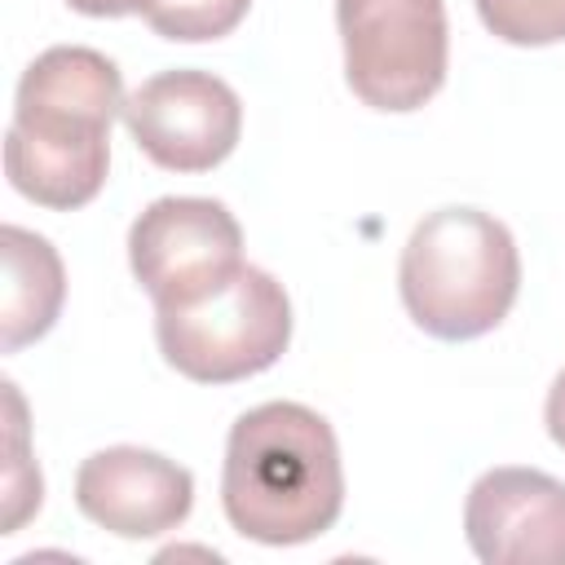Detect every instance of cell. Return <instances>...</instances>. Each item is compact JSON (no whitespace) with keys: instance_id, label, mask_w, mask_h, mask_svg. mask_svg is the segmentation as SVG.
<instances>
[{"instance_id":"cell-15","label":"cell","mask_w":565,"mask_h":565,"mask_svg":"<svg viewBox=\"0 0 565 565\" xmlns=\"http://www.w3.org/2000/svg\"><path fill=\"white\" fill-rule=\"evenodd\" d=\"M75 13H88V18H124V13H146L150 0H66Z\"/></svg>"},{"instance_id":"cell-3","label":"cell","mask_w":565,"mask_h":565,"mask_svg":"<svg viewBox=\"0 0 565 565\" xmlns=\"http://www.w3.org/2000/svg\"><path fill=\"white\" fill-rule=\"evenodd\" d=\"M397 291L419 331L437 340H477L508 318L521 291L516 238L481 207H437L402 247Z\"/></svg>"},{"instance_id":"cell-12","label":"cell","mask_w":565,"mask_h":565,"mask_svg":"<svg viewBox=\"0 0 565 565\" xmlns=\"http://www.w3.org/2000/svg\"><path fill=\"white\" fill-rule=\"evenodd\" d=\"M4 406H9V472H4V534H18L22 521L40 508L44 481L40 468L26 455V406L13 380H4Z\"/></svg>"},{"instance_id":"cell-14","label":"cell","mask_w":565,"mask_h":565,"mask_svg":"<svg viewBox=\"0 0 565 565\" xmlns=\"http://www.w3.org/2000/svg\"><path fill=\"white\" fill-rule=\"evenodd\" d=\"M543 424H547V437L565 450V366L556 371L552 388H547V402H543Z\"/></svg>"},{"instance_id":"cell-7","label":"cell","mask_w":565,"mask_h":565,"mask_svg":"<svg viewBox=\"0 0 565 565\" xmlns=\"http://www.w3.org/2000/svg\"><path fill=\"white\" fill-rule=\"evenodd\" d=\"M124 124L150 163L168 172H207L234 154L243 137V102L221 75L177 66L128 93Z\"/></svg>"},{"instance_id":"cell-13","label":"cell","mask_w":565,"mask_h":565,"mask_svg":"<svg viewBox=\"0 0 565 565\" xmlns=\"http://www.w3.org/2000/svg\"><path fill=\"white\" fill-rule=\"evenodd\" d=\"M490 35L521 49H543L565 40V0H477Z\"/></svg>"},{"instance_id":"cell-1","label":"cell","mask_w":565,"mask_h":565,"mask_svg":"<svg viewBox=\"0 0 565 565\" xmlns=\"http://www.w3.org/2000/svg\"><path fill=\"white\" fill-rule=\"evenodd\" d=\"M119 66L88 44H53L26 62L4 132V172L40 207L97 199L110 168V124L124 115Z\"/></svg>"},{"instance_id":"cell-5","label":"cell","mask_w":565,"mask_h":565,"mask_svg":"<svg viewBox=\"0 0 565 565\" xmlns=\"http://www.w3.org/2000/svg\"><path fill=\"white\" fill-rule=\"evenodd\" d=\"M344 79L375 110H419L446 84L450 31L441 0H335Z\"/></svg>"},{"instance_id":"cell-6","label":"cell","mask_w":565,"mask_h":565,"mask_svg":"<svg viewBox=\"0 0 565 565\" xmlns=\"http://www.w3.org/2000/svg\"><path fill=\"white\" fill-rule=\"evenodd\" d=\"M128 265L154 309L216 291L243 260V225L221 199L163 194L128 230Z\"/></svg>"},{"instance_id":"cell-8","label":"cell","mask_w":565,"mask_h":565,"mask_svg":"<svg viewBox=\"0 0 565 565\" xmlns=\"http://www.w3.org/2000/svg\"><path fill=\"white\" fill-rule=\"evenodd\" d=\"M463 534L486 565H565V481L486 468L463 499Z\"/></svg>"},{"instance_id":"cell-4","label":"cell","mask_w":565,"mask_h":565,"mask_svg":"<svg viewBox=\"0 0 565 565\" xmlns=\"http://www.w3.org/2000/svg\"><path fill=\"white\" fill-rule=\"evenodd\" d=\"M154 340L194 384H234L269 371L291 344V300L260 265H238L216 291L154 309Z\"/></svg>"},{"instance_id":"cell-10","label":"cell","mask_w":565,"mask_h":565,"mask_svg":"<svg viewBox=\"0 0 565 565\" xmlns=\"http://www.w3.org/2000/svg\"><path fill=\"white\" fill-rule=\"evenodd\" d=\"M4 256V300H0V349L13 353L53 331L66 300V269L57 247L22 225L0 230Z\"/></svg>"},{"instance_id":"cell-9","label":"cell","mask_w":565,"mask_h":565,"mask_svg":"<svg viewBox=\"0 0 565 565\" xmlns=\"http://www.w3.org/2000/svg\"><path fill=\"white\" fill-rule=\"evenodd\" d=\"M75 508L119 539H159L190 516L194 477L159 450L106 446L79 463Z\"/></svg>"},{"instance_id":"cell-2","label":"cell","mask_w":565,"mask_h":565,"mask_svg":"<svg viewBox=\"0 0 565 565\" xmlns=\"http://www.w3.org/2000/svg\"><path fill=\"white\" fill-rule=\"evenodd\" d=\"M221 503L243 539L296 547L327 534L344 508L340 441L305 402H260L230 424Z\"/></svg>"},{"instance_id":"cell-11","label":"cell","mask_w":565,"mask_h":565,"mask_svg":"<svg viewBox=\"0 0 565 565\" xmlns=\"http://www.w3.org/2000/svg\"><path fill=\"white\" fill-rule=\"evenodd\" d=\"M252 0H150L141 13L154 35L199 44V40H221L247 18Z\"/></svg>"}]
</instances>
